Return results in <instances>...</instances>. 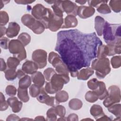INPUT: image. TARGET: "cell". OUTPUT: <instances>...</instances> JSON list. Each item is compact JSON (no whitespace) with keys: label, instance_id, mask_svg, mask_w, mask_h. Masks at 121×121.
<instances>
[{"label":"cell","instance_id":"obj_1","mask_svg":"<svg viewBox=\"0 0 121 121\" xmlns=\"http://www.w3.org/2000/svg\"><path fill=\"white\" fill-rule=\"evenodd\" d=\"M103 44L95 32L84 33L78 29L59 32L55 50L67 66L70 75L77 77L78 70L89 67L97 57V49Z\"/></svg>","mask_w":121,"mask_h":121},{"label":"cell","instance_id":"obj_2","mask_svg":"<svg viewBox=\"0 0 121 121\" xmlns=\"http://www.w3.org/2000/svg\"><path fill=\"white\" fill-rule=\"evenodd\" d=\"M121 24H112L105 22L103 35L107 45H121Z\"/></svg>","mask_w":121,"mask_h":121},{"label":"cell","instance_id":"obj_3","mask_svg":"<svg viewBox=\"0 0 121 121\" xmlns=\"http://www.w3.org/2000/svg\"><path fill=\"white\" fill-rule=\"evenodd\" d=\"M69 81L68 75L54 74L51 78L50 81L47 82L45 87V91L49 94H52L57 93L62 89L64 84L68 83Z\"/></svg>","mask_w":121,"mask_h":121},{"label":"cell","instance_id":"obj_4","mask_svg":"<svg viewBox=\"0 0 121 121\" xmlns=\"http://www.w3.org/2000/svg\"><path fill=\"white\" fill-rule=\"evenodd\" d=\"M31 13L32 16L44 26L45 28L48 29L50 20L53 14L50 9L45 8L39 3L33 7Z\"/></svg>","mask_w":121,"mask_h":121},{"label":"cell","instance_id":"obj_5","mask_svg":"<svg viewBox=\"0 0 121 121\" xmlns=\"http://www.w3.org/2000/svg\"><path fill=\"white\" fill-rule=\"evenodd\" d=\"M91 68L95 70V75L99 78H104L111 70L110 61L107 58L95 59L92 62Z\"/></svg>","mask_w":121,"mask_h":121},{"label":"cell","instance_id":"obj_6","mask_svg":"<svg viewBox=\"0 0 121 121\" xmlns=\"http://www.w3.org/2000/svg\"><path fill=\"white\" fill-rule=\"evenodd\" d=\"M22 23L36 34H41L45 29L44 26L32 15L29 14L24 15L21 17Z\"/></svg>","mask_w":121,"mask_h":121},{"label":"cell","instance_id":"obj_7","mask_svg":"<svg viewBox=\"0 0 121 121\" xmlns=\"http://www.w3.org/2000/svg\"><path fill=\"white\" fill-rule=\"evenodd\" d=\"M48 61L55 68V70L58 74L69 76V70L58 54L51 52L49 54Z\"/></svg>","mask_w":121,"mask_h":121},{"label":"cell","instance_id":"obj_8","mask_svg":"<svg viewBox=\"0 0 121 121\" xmlns=\"http://www.w3.org/2000/svg\"><path fill=\"white\" fill-rule=\"evenodd\" d=\"M8 49L14 57L18 59L20 61L26 58V52L24 46L18 39L10 41Z\"/></svg>","mask_w":121,"mask_h":121},{"label":"cell","instance_id":"obj_9","mask_svg":"<svg viewBox=\"0 0 121 121\" xmlns=\"http://www.w3.org/2000/svg\"><path fill=\"white\" fill-rule=\"evenodd\" d=\"M87 86L90 89L94 91L97 94L100 100H102L107 97L108 91L104 82L93 78L87 82Z\"/></svg>","mask_w":121,"mask_h":121},{"label":"cell","instance_id":"obj_10","mask_svg":"<svg viewBox=\"0 0 121 121\" xmlns=\"http://www.w3.org/2000/svg\"><path fill=\"white\" fill-rule=\"evenodd\" d=\"M107 91L108 95L103 102V104L107 108L121 101L120 89L118 86H111L108 88Z\"/></svg>","mask_w":121,"mask_h":121},{"label":"cell","instance_id":"obj_11","mask_svg":"<svg viewBox=\"0 0 121 121\" xmlns=\"http://www.w3.org/2000/svg\"><path fill=\"white\" fill-rule=\"evenodd\" d=\"M47 52L42 49H37L32 53L33 60L37 64L39 69H43L47 64Z\"/></svg>","mask_w":121,"mask_h":121},{"label":"cell","instance_id":"obj_12","mask_svg":"<svg viewBox=\"0 0 121 121\" xmlns=\"http://www.w3.org/2000/svg\"><path fill=\"white\" fill-rule=\"evenodd\" d=\"M36 99L40 103L45 104L47 105L52 107H55L59 105L60 103L57 101L55 97L50 96L42 87H41L40 94L36 97Z\"/></svg>","mask_w":121,"mask_h":121},{"label":"cell","instance_id":"obj_13","mask_svg":"<svg viewBox=\"0 0 121 121\" xmlns=\"http://www.w3.org/2000/svg\"><path fill=\"white\" fill-rule=\"evenodd\" d=\"M62 7L64 12L68 15H72L75 17L78 15V6L70 0H62Z\"/></svg>","mask_w":121,"mask_h":121},{"label":"cell","instance_id":"obj_14","mask_svg":"<svg viewBox=\"0 0 121 121\" xmlns=\"http://www.w3.org/2000/svg\"><path fill=\"white\" fill-rule=\"evenodd\" d=\"M63 20L62 17L55 15L53 12L52 16L50 19L48 29L51 31L55 32L61 28L62 25L63 23Z\"/></svg>","mask_w":121,"mask_h":121},{"label":"cell","instance_id":"obj_15","mask_svg":"<svg viewBox=\"0 0 121 121\" xmlns=\"http://www.w3.org/2000/svg\"><path fill=\"white\" fill-rule=\"evenodd\" d=\"M95 13V9L90 6H81L78 7V15L81 18L85 19L92 16Z\"/></svg>","mask_w":121,"mask_h":121},{"label":"cell","instance_id":"obj_16","mask_svg":"<svg viewBox=\"0 0 121 121\" xmlns=\"http://www.w3.org/2000/svg\"><path fill=\"white\" fill-rule=\"evenodd\" d=\"M38 69H39L38 66L34 61L29 60L25 62L22 66V70L28 74H34L37 71Z\"/></svg>","mask_w":121,"mask_h":121},{"label":"cell","instance_id":"obj_17","mask_svg":"<svg viewBox=\"0 0 121 121\" xmlns=\"http://www.w3.org/2000/svg\"><path fill=\"white\" fill-rule=\"evenodd\" d=\"M20 29V26L17 23L15 22H10L7 29L6 35L9 38L14 37L18 35Z\"/></svg>","mask_w":121,"mask_h":121},{"label":"cell","instance_id":"obj_18","mask_svg":"<svg viewBox=\"0 0 121 121\" xmlns=\"http://www.w3.org/2000/svg\"><path fill=\"white\" fill-rule=\"evenodd\" d=\"M7 102L11 107L13 112L17 113L20 111L23 104L21 102L19 101L17 97L11 96L8 99Z\"/></svg>","mask_w":121,"mask_h":121},{"label":"cell","instance_id":"obj_19","mask_svg":"<svg viewBox=\"0 0 121 121\" xmlns=\"http://www.w3.org/2000/svg\"><path fill=\"white\" fill-rule=\"evenodd\" d=\"M78 23V20L76 17L72 15H68L64 19L61 28L74 27L77 26Z\"/></svg>","mask_w":121,"mask_h":121},{"label":"cell","instance_id":"obj_20","mask_svg":"<svg viewBox=\"0 0 121 121\" xmlns=\"http://www.w3.org/2000/svg\"><path fill=\"white\" fill-rule=\"evenodd\" d=\"M31 79L34 84L40 86L42 87L45 82V78L44 75L40 72L36 71L31 76Z\"/></svg>","mask_w":121,"mask_h":121},{"label":"cell","instance_id":"obj_21","mask_svg":"<svg viewBox=\"0 0 121 121\" xmlns=\"http://www.w3.org/2000/svg\"><path fill=\"white\" fill-rule=\"evenodd\" d=\"M105 22L104 18L100 16H97L95 18V27L97 34L99 36H101L103 35V31Z\"/></svg>","mask_w":121,"mask_h":121},{"label":"cell","instance_id":"obj_22","mask_svg":"<svg viewBox=\"0 0 121 121\" xmlns=\"http://www.w3.org/2000/svg\"><path fill=\"white\" fill-rule=\"evenodd\" d=\"M94 73V70L91 68L83 69L79 72L77 76V78L79 80H86L88 79Z\"/></svg>","mask_w":121,"mask_h":121},{"label":"cell","instance_id":"obj_23","mask_svg":"<svg viewBox=\"0 0 121 121\" xmlns=\"http://www.w3.org/2000/svg\"><path fill=\"white\" fill-rule=\"evenodd\" d=\"M90 112L91 114L95 118L96 120L104 115L102 107L98 104L93 105L90 108Z\"/></svg>","mask_w":121,"mask_h":121},{"label":"cell","instance_id":"obj_24","mask_svg":"<svg viewBox=\"0 0 121 121\" xmlns=\"http://www.w3.org/2000/svg\"><path fill=\"white\" fill-rule=\"evenodd\" d=\"M62 0H55L53 5L52 6L53 13L58 16L63 17L64 12L62 7Z\"/></svg>","mask_w":121,"mask_h":121},{"label":"cell","instance_id":"obj_25","mask_svg":"<svg viewBox=\"0 0 121 121\" xmlns=\"http://www.w3.org/2000/svg\"><path fill=\"white\" fill-rule=\"evenodd\" d=\"M31 78L28 75H26L19 79L18 82L19 87L23 89H27L31 84Z\"/></svg>","mask_w":121,"mask_h":121},{"label":"cell","instance_id":"obj_26","mask_svg":"<svg viewBox=\"0 0 121 121\" xmlns=\"http://www.w3.org/2000/svg\"><path fill=\"white\" fill-rule=\"evenodd\" d=\"M109 49L107 45H100L98 46L97 52V59H102L106 58V56L108 55Z\"/></svg>","mask_w":121,"mask_h":121},{"label":"cell","instance_id":"obj_27","mask_svg":"<svg viewBox=\"0 0 121 121\" xmlns=\"http://www.w3.org/2000/svg\"><path fill=\"white\" fill-rule=\"evenodd\" d=\"M17 96L24 103H26L29 100L27 89H23L18 87L17 89Z\"/></svg>","mask_w":121,"mask_h":121},{"label":"cell","instance_id":"obj_28","mask_svg":"<svg viewBox=\"0 0 121 121\" xmlns=\"http://www.w3.org/2000/svg\"><path fill=\"white\" fill-rule=\"evenodd\" d=\"M55 98L59 103L66 102L69 99L68 93L64 90H60L56 93Z\"/></svg>","mask_w":121,"mask_h":121},{"label":"cell","instance_id":"obj_29","mask_svg":"<svg viewBox=\"0 0 121 121\" xmlns=\"http://www.w3.org/2000/svg\"><path fill=\"white\" fill-rule=\"evenodd\" d=\"M82 101L78 98H73L69 103V107L73 110H78L80 109L82 106Z\"/></svg>","mask_w":121,"mask_h":121},{"label":"cell","instance_id":"obj_30","mask_svg":"<svg viewBox=\"0 0 121 121\" xmlns=\"http://www.w3.org/2000/svg\"><path fill=\"white\" fill-rule=\"evenodd\" d=\"M109 112L114 114L117 118L120 119L121 117V104H115L108 107Z\"/></svg>","mask_w":121,"mask_h":121},{"label":"cell","instance_id":"obj_31","mask_svg":"<svg viewBox=\"0 0 121 121\" xmlns=\"http://www.w3.org/2000/svg\"><path fill=\"white\" fill-rule=\"evenodd\" d=\"M20 63V60L16 57H9L7 61L8 67L9 69H16L17 66Z\"/></svg>","mask_w":121,"mask_h":121},{"label":"cell","instance_id":"obj_32","mask_svg":"<svg viewBox=\"0 0 121 121\" xmlns=\"http://www.w3.org/2000/svg\"><path fill=\"white\" fill-rule=\"evenodd\" d=\"M17 39L25 46L30 43L31 41V36L28 34L23 32L19 35Z\"/></svg>","mask_w":121,"mask_h":121},{"label":"cell","instance_id":"obj_33","mask_svg":"<svg viewBox=\"0 0 121 121\" xmlns=\"http://www.w3.org/2000/svg\"><path fill=\"white\" fill-rule=\"evenodd\" d=\"M109 6L111 9L115 12L118 13L121 10V0H112L109 1Z\"/></svg>","mask_w":121,"mask_h":121},{"label":"cell","instance_id":"obj_34","mask_svg":"<svg viewBox=\"0 0 121 121\" xmlns=\"http://www.w3.org/2000/svg\"><path fill=\"white\" fill-rule=\"evenodd\" d=\"M109 49L108 56H112L121 52V45H107Z\"/></svg>","mask_w":121,"mask_h":121},{"label":"cell","instance_id":"obj_35","mask_svg":"<svg viewBox=\"0 0 121 121\" xmlns=\"http://www.w3.org/2000/svg\"><path fill=\"white\" fill-rule=\"evenodd\" d=\"M85 99L89 103H94L96 102L98 96L94 91H89L87 92L85 95Z\"/></svg>","mask_w":121,"mask_h":121},{"label":"cell","instance_id":"obj_36","mask_svg":"<svg viewBox=\"0 0 121 121\" xmlns=\"http://www.w3.org/2000/svg\"><path fill=\"white\" fill-rule=\"evenodd\" d=\"M57 114L56 112L55 107H52L47 111L46 112L47 121H56Z\"/></svg>","mask_w":121,"mask_h":121},{"label":"cell","instance_id":"obj_37","mask_svg":"<svg viewBox=\"0 0 121 121\" xmlns=\"http://www.w3.org/2000/svg\"><path fill=\"white\" fill-rule=\"evenodd\" d=\"M42 87H40L35 84H33L29 88L30 95L33 97H37L40 93Z\"/></svg>","mask_w":121,"mask_h":121},{"label":"cell","instance_id":"obj_38","mask_svg":"<svg viewBox=\"0 0 121 121\" xmlns=\"http://www.w3.org/2000/svg\"><path fill=\"white\" fill-rule=\"evenodd\" d=\"M5 76L6 78L9 81L14 80L17 77V72L16 69H9L5 72Z\"/></svg>","mask_w":121,"mask_h":121},{"label":"cell","instance_id":"obj_39","mask_svg":"<svg viewBox=\"0 0 121 121\" xmlns=\"http://www.w3.org/2000/svg\"><path fill=\"white\" fill-rule=\"evenodd\" d=\"M97 10L100 13L104 14H109L111 12L110 8L106 3H103L101 4L97 8Z\"/></svg>","mask_w":121,"mask_h":121},{"label":"cell","instance_id":"obj_40","mask_svg":"<svg viewBox=\"0 0 121 121\" xmlns=\"http://www.w3.org/2000/svg\"><path fill=\"white\" fill-rule=\"evenodd\" d=\"M111 63L114 69L119 68L121 66V56L119 55L112 57L111 60Z\"/></svg>","mask_w":121,"mask_h":121},{"label":"cell","instance_id":"obj_41","mask_svg":"<svg viewBox=\"0 0 121 121\" xmlns=\"http://www.w3.org/2000/svg\"><path fill=\"white\" fill-rule=\"evenodd\" d=\"M9 21V17L8 13L5 11L0 12V26L6 25Z\"/></svg>","mask_w":121,"mask_h":121},{"label":"cell","instance_id":"obj_42","mask_svg":"<svg viewBox=\"0 0 121 121\" xmlns=\"http://www.w3.org/2000/svg\"><path fill=\"white\" fill-rule=\"evenodd\" d=\"M56 72L54 69L52 68H48L44 70L43 75L45 79L48 81H50L52 76Z\"/></svg>","mask_w":121,"mask_h":121},{"label":"cell","instance_id":"obj_43","mask_svg":"<svg viewBox=\"0 0 121 121\" xmlns=\"http://www.w3.org/2000/svg\"><path fill=\"white\" fill-rule=\"evenodd\" d=\"M56 112L59 117H64L66 114V111L65 108L61 105H58L55 107Z\"/></svg>","mask_w":121,"mask_h":121},{"label":"cell","instance_id":"obj_44","mask_svg":"<svg viewBox=\"0 0 121 121\" xmlns=\"http://www.w3.org/2000/svg\"><path fill=\"white\" fill-rule=\"evenodd\" d=\"M0 111H3L7 110L9 107V104L5 100V98L2 92L0 93Z\"/></svg>","mask_w":121,"mask_h":121},{"label":"cell","instance_id":"obj_45","mask_svg":"<svg viewBox=\"0 0 121 121\" xmlns=\"http://www.w3.org/2000/svg\"><path fill=\"white\" fill-rule=\"evenodd\" d=\"M17 89L13 85L8 86L5 89L6 94L10 96H14L17 93Z\"/></svg>","mask_w":121,"mask_h":121},{"label":"cell","instance_id":"obj_46","mask_svg":"<svg viewBox=\"0 0 121 121\" xmlns=\"http://www.w3.org/2000/svg\"><path fill=\"white\" fill-rule=\"evenodd\" d=\"M89 6L92 7H98L103 3H107L108 0H88L87 1Z\"/></svg>","mask_w":121,"mask_h":121},{"label":"cell","instance_id":"obj_47","mask_svg":"<svg viewBox=\"0 0 121 121\" xmlns=\"http://www.w3.org/2000/svg\"><path fill=\"white\" fill-rule=\"evenodd\" d=\"M9 40L6 37H2L0 38V46L4 49H7L9 48Z\"/></svg>","mask_w":121,"mask_h":121},{"label":"cell","instance_id":"obj_48","mask_svg":"<svg viewBox=\"0 0 121 121\" xmlns=\"http://www.w3.org/2000/svg\"><path fill=\"white\" fill-rule=\"evenodd\" d=\"M20 120L19 116L15 114H10L7 118L6 121H19Z\"/></svg>","mask_w":121,"mask_h":121},{"label":"cell","instance_id":"obj_49","mask_svg":"<svg viewBox=\"0 0 121 121\" xmlns=\"http://www.w3.org/2000/svg\"><path fill=\"white\" fill-rule=\"evenodd\" d=\"M67 120L68 121H78V116L75 113L70 114L67 118Z\"/></svg>","mask_w":121,"mask_h":121},{"label":"cell","instance_id":"obj_50","mask_svg":"<svg viewBox=\"0 0 121 121\" xmlns=\"http://www.w3.org/2000/svg\"><path fill=\"white\" fill-rule=\"evenodd\" d=\"M34 1H30V0H15V2L18 4H28L34 2Z\"/></svg>","mask_w":121,"mask_h":121},{"label":"cell","instance_id":"obj_51","mask_svg":"<svg viewBox=\"0 0 121 121\" xmlns=\"http://www.w3.org/2000/svg\"><path fill=\"white\" fill-rule=\"evenodd\" d=\"M0 71H4L7 68V65L4 60L2 58H0Z\"/></svg>","mask_w":121,"mask_h":121},{"label":"cell","instance_id":"obj_52","mask_svg":"<svg viewBox=\"0 0 121 121\" xmlns=\"http://www.w3.org/2000/svg\"><path fill=\"white\" fill-rule=\"evenodd\" d=\"M17 78H18L19 79L21 78H23L24 76L26 75L25 73L23 70L20 69H18L17 71Z\"/></svg>","mask_w":121,"mask_h":121},{"label":"cell","instance_id":"obj_53","mask_svg":"<svg viewBox=\"0 0 121 121\" xmlns=\"http://www.w3.org/2000/svg\"><path fill=\"white\" fill-rule=\"evenodd\" d=\"M7 28L4 26H0V38L2 37L6 33Z\"/></svg>","mask_w":121,"mask_h":121},{"label":"cell","instance_id":"obj_54","mask_svg":"<svg viewBox=\"0 0 121 121\" xmlns=\"http://www.w3.org/2000/svg\"><path fill=\"white\" fill-rule=\"evenodd\" d=\"M110 121V120H111V119L110 118H109L107 115H105V114L103 116H101V117H100V118H99L98 119H97V120H96V121Z\"/></svg>","mask_w":121,"mask_h":121},{"label":"cell","instance_id":"obj_55","mask_svg":"<svg viewBox=\"0 0 121 121\" xmlns=\"http://www.w3.org/2000/svg\"><path fill=\"white\" fill-rule=\"evenodd\" d=\"M35 120L36 121H45L46 119L43 116H38L35 117Z\"/></svg>","mask_w":121,"mask_h":121},{"label":"cell","instance_id":"obj_56","mask_svg":"<svg viewBox=\"0 0 121 121\" xmlns=\"http://www.w3.org/2000/svg\"><path fill=\"white\" fill-rule=\"evenodd\" d=\"M75 2L76 3L80 4V5H83V4H85L87 2V1H86V0H76Z\"/></svg>","mask_w":121,"mask_h":121},{"label":"cell","instance_id":"obj_57","mask_svg":"<svg viewBox=\"0 0 121 121\" xmlns=\"http://www.w3.org/2000/svg\"><path fill=\"white\" fill-rule=\"evenodd\" d=\"M45 1L46 2H47L49 4H53L55 0H49V1H47V0H45Z\"/></svg>","mask_w":121,"mask_h":121},{"label":"cell","instance_id":"obj_58","mask_svg":"<svg viewBox=\"0 0 121 121\" xmlns=\"http://www.w3.org/2000/svg\"><path fill=\"white\" fill-rule=\"evenodd\" d=\"M33 120V119H26V118H24V119H20V120Z\"/></svg>","mask_w":121,"mask_h":121}]
</instances>
